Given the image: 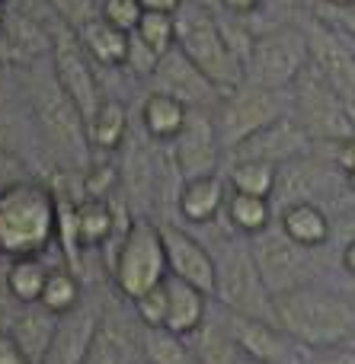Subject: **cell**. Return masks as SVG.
Here are the masks:
<instances>
[{"mask_svg": "<svg viewBox=\"0 0 355 364\" xmlns=\"http://www.w3.org/2000/svg\"><path fill=\"white\" fill-rule=\"evenodd\" d=\"M176 48L218 87V93L228 96L247 83L243 58L234 51L228 32L215 19L208 6L186 0L176 10Z\"/></svg>", "mask_w": 355, "mask_h": 364, "instance_id": "3957f363", "label": "cell"}, {"mask_svg": "<svg viewBox=\"0 0 355 364\" xmlns=\"http://www.w3.org/2000/svg\"><path fill=\"white\" fill-rule=\"evenodd\" d=\"M333 164H337L346 176L355 173V134L346 141H337V147H333Z\"/></svg>", "mask_w": 355, "mask_h": 364, "instance_id": "f35d334b", "label": "cell"}, {"mask_svg": "<svg viewBox=\"0 0 355 364\" xmlns=\"http://www.w3.org/2000/svg\"><path fill=\"white\" fill-rule=\"evenodd\" d=\"M279 227L295 240V243L304 246V250H314V246L327 243V240L333 237V224L317 201H298V205L282 208Z\"/></svg>", "mask_w": 355, "mask_h": 364, "instance_id": "cb8c5ba5", "label": "cell"}, {"mask_svg": "<svg viewBox=\"0 0 355 364\" xmlns=\"http://www.w3.org/2000/svg\"><path fill=\"white\" fill-rule=\"evenodd\" d=\"M141 348V339H134L122 323L115 320H100L93 336V346L83 364H134V355Z\"/></svg>", "mask_w": 355, "mask_h": 364, "instance_id": "484cf974", "label": "cell"}, {"mask_svg": "<svg viewBox=\"0 0 355 364\" xmlns=\"http://www.w3.org/2000/svg\"><path fill=\"white\" fill-rule=\"evenodd\" d=\"M170 269H166V250L160 227L151 220H132L119 243L112 262V278L115 288L134 301V297L147 294L151 288H157L160 282H166Z\"/></svg>", "mask_w": 355, "mask_h": 364, "instance_id": "52a82bcc", "label": "cell"}, {"mask_svg": "<svg viewBox=\"0 0 355 364\" xmlns=\"http://www.w3.org/2000/svg\"><path fill=\"white\" fill-rule=\"evenodd\" d=\"M90 141L96 151H119L128 132V112L119 100H102L100 109L87 119Z\"/></svg>", "mask_w": 355, "mask_h": 364, "instance_id": "f1b7e54d", "label": "cell"}, {"mask_svg": "<svg viewBox=\"0 0 355 364\" xmlns=\"http://www.w3.org/2000/svg\"><path fill=\"white\" fill-rule=\"evenodd\" d=\"M272 201L266 195H250V192H231L228 198V220L237 233L243 237H256L266 227H272Z\"/></svg>", "mask_w": 355, "mask_h": 364, "instance_id": "83f0119b", "label": "cell"}, {"mask_svg": "<svg viewBox=\"0 0 355 364\" xmlns=\"http://www.w3.org/2000/svg\"><path fill=\"white\" fill-rule=\"evenodd\" d=\"M282 115L279 90H263L253 83H243L234 93L221 96V112H218V138L224 151H234L240 141H247L253 132L266 128Z\"/></svg>", "mask_w": 355, "mask_h": 364, "instance_id": "9c48e42d", "label": "cell"}, {"mask_svg": "<svg viewBox=\"0 0 355 364\" xmlns=\"http://www.w3.org/2000/svg\"><path fill=\"white\" fill-rule=\"evenodd\" d=\"M132 304H134V314H138L141 326H151V329L164 326L166 323V282H160L157 288H151L147 294L134 297Z\"/></svg>", "mask_w": 355, "mask_h": 364, "instance_id": "e575fe53", "label": "cell"}, {"mask_svg": "<svg viewBox=\"0 0 355 364\" xmlns=\"http://www.w3.org/2000/svg\"><path fill=\"white\" fill-rule=\"evenodd\" d=\"M51 10L58 13V16L64 19V23L70 26V29H80L87 19H93V4L90 0H48Z\"/></svg>", "mask_w": 355, "mask_h": 364, "instance_id": "8d00e7d4", "label": "cell"}, {"mask_svg": "<svg viewBox=\"0 0 355 364\" xmlns=\"http://www.w3.org/2000/svg\"><path fill=\"white\" fill-rule=\"evenodd\" d=\"M320 4H324L327 10H333V6H349L352 0H320Z\"/></svg>", "mask_w": 355, "mask_h": 364, "instance_id": "7dc6e473", "label": "cell"}, {"mask_svg": "<svg viewBox=\"0 0 355 364\" xmlns=\"http://www.w3.org/2000/svg\"><path fill=\"white\" fill-rule=\"evenodd\" d=\"M160 237H164L170 275L179 278V282L196 284L198 291L215 297V256H211L192 233H186L183 227L160 224Z\"/></svg>", "mask_w": 355, "mask_h": 364, "instance_id": "5bb4252c", "label": "cell"}, {"mask_svg": "<svg viewBox=\"0 0 355 364\" xmlns=\"http://www.w3.org/2000/svg\"><path fill=\"white\" fill-rule=\"evenodd\" d=\"M23 48L13 42V36L6 29H0V64H13V61H23Z\"/></svg>", "mask_w": 355, "mask_h": 364, "instance_id": "60d3db41", "label": "cell"}, {"mask_svg": "<svg viewBox=\"0 0 355 364\" xmlns=\"http://www.w3.org/2000/svg\"><path fill=\"white\" fill-rule=\"evenodd\" d=\"M228 333L234 339L237 352L250 361L260 364H292V346L279 326L272 320H260V316H247V314H231L228 320Z\"/></svg>", "mask_w": 355, "mask_h": 364, "instance_id": "9a60e30c", "label": "cell"}, {"mask_svg": "<svg viewBox=\"0 0 355 364\" xmlns=\"http://www.w3.org/2000/svg\"><path fill=\"white\" fill-rule=\"evenodd\" d=\"M343 346H346V348H352V352H355V329H352V333H349V339H346V342H343Z\"/></svg>", "mask_w": 355, "mask_h": 364, "instance_id": "681fc988", "label": "cell"}, {"mask_svg": "<svg viewBox=\"0 0 355 364\" xmlns=\"http://www.w3.org/2000/svg\"><path fill=\"white\" fill-rule=\"evenodd\" d=\"M311 61V36L298 26H275L250 42L243 70L247 83L263 90H288Z\"/></svg>", "mask_w": 355, "mask_h": 364, "instance_id": "277c9868", "label": "cell"}, {"mask_svg": "<svg viewBox=\"0 0 355 364\" xmlns=\"http://www.w3.org/2000/svg\"><path fill=\"white\" fill-rule=\"evenodd\" d=\"M144 48H151L157 58H164L166 51L176 48V13H157V10H144L138 29H134Z\"/></svg>", "mask_w": 355, "mask_h": 364, "instance_id": "1f68e13d", "label": "cell"}, {"mask_svg": "<svg viewBox=\"0 0 355 364\" xmlns=\"http://www.w3.org/2000/svg\"><path fill=\"white\" fill-rule=\"evenodd\" d=\"M32 106H36V119L51 151L68 166L87 173L93 166V160H90L93 141H90L87 115L77 109V102L58 87V80H51L32 93Z\"/></svg>", "mask_w": 355, "mask_h": 364, "instance_id": "5b68a950", "label": "cell"}, {"mask_svg": "<svg viewBox=\"0 0 355 364\" xmlns=\"http://www.w3.org/2000/svg\"><path fill=\"white\" fill-rule=\"evenodd\" d=\"M141 352H144L147 364H196L189 346H183V336L170 333V329L157 326H144V336H141Z\"/></svg>", "mask_w": 355, "mask_h": 364, "instance_id": "4dcf8cb0", "label": "cell"}, {"mask_svg": "<svg viewBox=\"0 0 355 364\" xmlns=\"http://www.w3.org/2000/svg\"><path fill=\"white\" fill-rule=\"evenodd\" d=\"M0 364H36V361H29V355L13 339V333H0Z\"/></svg>", "mask_w": 355, "mask_h": 364, "instance_id": "74e56055", "label": "cell"}, {"mask_svg": "<svg viewBox=\"0 0 355 364\" xmlns=\"http://www.w3.org/2000/svg\"><path fill=\"white\" fill-rule=\"evenodd\" d=\"M343 265L355 275V240H346V246H343Z\"/></svg>", "mask_w": 355, "mask_h": 364, "instance_id": "f6af8a7d", "label": "cell"}, {"mask_svg": "<svg viewBox=\"0 0 355 364\" xmlns=\"http://www.w3.org/2000/svg\"><path fill=\"white\" fill-rule=\"evenodd\" d=\"M333 32H337V29H333ZM337 36H339V38H343V42H346V45H349V51H352V55H355V36H349V32H337Z\"/></svg>", "mask_w": 355, "mask_h": 364, "instance_id": "bcb514c9", "label": "cell"}, {"mask_svg": "<svg viewBox=\"0 0 355 364\" xmlns=\"http://www.w3.org/2000/svg\"><path fill=\"white\" fill-rule=\"evenodd\" d=\"M324 182H327V170L314 157L304 154V157H295L275 170V186H272L269 201L279 211L288 205H298V201H314Z\"/></svg>", "mask_w": 355, "mask_h": 364, "instance_id": "d6986e66", "label": "cell"}, {"mask_svg": "<svg viewBox=\"0 0 355 364\" xmlns=\"http://www.w3.org/2000/svg\"><path fill=\"white\" fill-rule=\"evenodd\" d=\"M6 19H10V13H6V4H4V0H0V29H4V26H6Z\"/></svg>", "mask_w": 355, "mask_h": 364, "instance_id": "c3c4849f", "label": "cell"}, {"mask_svg": "<svg viewBox=\"0 0 355 364\" xmlns=\"http://www.w3.org/2000/svg\"><path fill=\"white\" fill-rule=\"evenodd\" d=\"M237 364H260V361H250V358H243V361H237Z\"/></svg>", "mask_w": 355, "mask_h": 364, "instance_id": "f907efd6", "label": "cell"}, {"mask_svg": "<svg viewBox=\"0 0 355 364\" xmlns=\"http://www.w3.org/2000/svg\"><path fill=\"white\" fill-rule=\"evenodd\" d=\"M74 32L80 38L83 51L90 55V61L102 64V68H125L128 51H132V32H122L119 26H112L102 16L87 19Z\"/></svg>", "mask_w": 355, "mask_h": 364, "instance_id": "44dd1931", "label": "cell"}, {"mask_svg": "<svg viewBox=\"0 0 355 364\" xmlns=\"http://www.w3.org/2000/svg\"><path fill=\"white\" fill-rule=\"evenodd\" d=\"M45 282H48V269L38 262L36 256H19L10 262L4 278V288L13 294L16 304H38L42 301Z\"/></svg>", "mask_w": 355, "mask_h": 364, "instance_id": "f546056e", "label": "cell"}, {"mask_svg": "<svg viewBox=\"0 0 355 364\" xmlns=\"http://www.w3.org/2000/svg\"><path fill=\"white\" fill-rule=\"evenodd\" d=\"M154 77H157V87L164 93H173L176 100H183L186 106H208L218 93V87L183 55L179 48L166 51L164 58L154 68Z\"/></svg>", "mask_w": 355, "mask_h": 364, "instance_id": "ac0fdd59", "label": "cell"}, {"mask_svg": "<svg viewBox=\"0 0 355 364\" xmlns=\"http://www.w3.org/2000/svg\"><path fill=\"white\" fill-rule=\"evenodd\" d=\"M275 170L279 166L266 164V160H234L228 173V182L234 192H250V195H272L275 186Z\"/></svg>", "mask_w": 355, "mask_h": 364, "instance_id": "d6a6232c", "label": "cell"}, {"mask_svg": "<svg viewBox=\"0 0 355 364\" xmlns=\"http://www.w3.org/2000/svg\"><path fill=\"white\" fill-rule=\"evenodd\" d=\"M74 233L77 246L90 250V246H102L115 233V208L106 198H90L74 208Z\"/></svg>", "mask_w": 355, "mask_h": 364, "instance_id": "4316f807", "label": "cell"}, {"mask_svg": "<svg viewBox=\"0 0 355 364\" xmlns=\"http://www.w3.org/2000/svg\"><path fill=\"white\" fill-rule=\"evenodd\" d=\"M176 208L189 224H208V220H215L224 208V179L218 173L183 179V188L176 195Z\"/></svg>", "mask_w": 355, "mask_h": 364, "instance_id": "7402d4cb", "label": "cell"}, {"mask_svg": "<svg viewBox=\"0 0 355 364\" xmlns=\"http://www.w3.org/2000/svg\"><path fill=\"white\" fill-rule=\"evenodd\" d=\"M100 16L109 19L112 26H119L122 32H134L141 16H144V6H141V0H102Z\"/></svg>", "mask_w": 355, "mask_h": 364, "instance_id": "d590c367", "label": "cell"}, {"mask_svg": "<svg viewBox=\"0 0 355 364\" xmlns=\"http://www.w3.org/2000/svg\"><path fill=\"white\" fill-rule=\"evenodd\" d=\"M51 64H55V80L70 100L77 102L83 115H93L100 109V87H96L93 68H90V55L83 51L77 32L70 36V29H61L51 38Z\"/></svg>", "mask_w": 355, "mask_h": 364, "instance_id": "8fae6325", "label": "cell"}, {"mask_svg": "<svg viewBox=\"0 0 355 364\" xmlns=\"http://www.w3.org/2000/svg\"><path fill=\"white\" fill-rule=\"evenodd\" d=\"M173 144V166L183 179L211 176L218 173V157H221V138H218L215 115L208 112H189L183 132L170 141Z\"/></svg>", "mask_w": 355, "mask_h": 364, "instance_id": "7c38bea8", "label": "cell"}, {"mask_svg": "<svg viewBox=\"0 0 355 364\" xmlns=\"http://www.w3.org/2000/svg\"><path fill=\"white\" fill-rule=\"evenodd\" d=\"M96 326H100V314L93 307H87V304L58 316L55 336H51L38 364H83L90 355V346H93Z\"/></svg>", "mask_w": 355, "mask_h": 364, "instance_id": "2e32d148", "label": "cell"}, {"mask_svg": "<svg viewBox=\"0 0 355 364\" xmlns=\"http://www.w3.org/2000/svg\"><path fill=\"white\" fill-rule=\"evenodd\" d=\"M337 233H339V237H343V243H346V240H355V211L346 214V218H343V224L337 227Z\"/></svg>", "mask_w": 355, "mask_h": 364, "instance_id": "ee69618b", "label": "cell"}, {"mask_svg": "<svg viewBox=\"0 0 355 364\" xmlns=\"http://www.w3.org/2000/svg\"><path fill=\"white\" fill-rule=\"evenodd\" d=\"M186 119H189V106L164 90L147 93V100L141 102V125L154 141H173L183 132Z\"/></svg>", "mask_w": 355, "mask_h": 364, "instance_id": "d4e9b609", "label": "cell"}, {"mask_svg": "<svg viewBox=\"0 0 355 364\" xmlns=\"http://www.w3.org/2000/svg\"><path fill=\"white\" fill-rule=\"evenodd\" d=\"M205 320H208V294L198 291L196 284L166 275V323H164V329H170V333L186 339V336L196 333Z\"/></svg>", "mask_w": 355, "mask_h": 364, "instance_id": "ffe728a7", "label": "cell"}, {"mask_svg": "<svg viewBox=\"0 0 355 364\" xmlns=\"http://www.w3.org/2000/svg\"><path fill=\"white\" fill-rule=\"evenodd\" d=\"M215 297L231 314H247L260 320H272V294L263 282L250 243L224 240L221 252L215 256Z\"/></svg>", "mask_w": 355, "mask_h": 364, "instance_id": "8992f818", "label": "cell"}, {"mask_svg": "<svg viewBox=\"0 0 355 364\" xmlns=\"http://www.w3.org/2000/svg\"><path fill=\"white\" fill-rule=\"evenodd\" d=\"M186 0H141L144 10H157V13H176Z\"/></svg>", "mask_w": 355, "mask_h": 364, "instance_id": "b9f144b4", "label": "cell"}, {"mask_svg": "<svg viewBox=\"0 0 355 364\" xmlns=\"http://www.w3.org/2000/svg\"><path fill=\"white\" fill-rule=\"evenodd\" d=\"M314 138L307 134V128L298 122V115L282 112L275 122H269L266 128L253 132L247 141L234 147V160H266L272 166H282L295 157H304L311 151Z\"/></svg>", "mask_w": 355, "mask_h": 364, "instance_id": "4fadbf2b", "label": "cell"}, {"mask_svg": "<svg viewBox=\"0 0 355 364\" xmlns=\"http://www.w3.org/2000/svg\"><path fill=\"white\" fill-rule=\"evenodd\" d=\"M330 29L355 36V4H349V6H333V10H330Z\"/></svg>", "mask_w": 355, "mask_h": 364, "instance_id": "ab89813d", "label": "cell"}, {"mask_svg": "<svg viewBox=\"0 0 355 364\" xmlns=\"http://www.w3.org/2000/svg\"><path fill=\"white\" fill-rule=\"evenodd\" d=\"M272 314L275 326L307 348L343 346L355 329V301L314 284L272 294Z\"/></svg>", "mask_w": 355, "mask_h": 364, "instance_id": "6da1fadb", "label": "cell"}, {"mask_svg": "<svg viewBox=\"0 0 355 364\" xmlns=\"http://www.w3.org/2000/svg\"><path fill=\"white\" fill-rule=\"evenodd\" d=\"M311 58L324 70L330 87L337 90L339 102L346 106V112H349V119L355 125V55L349 51V45L333 29L330 32L320 29L311 36Z\"/></svg>", "mask_w": 355, "mask_h": 364, "instance_id": "e0dca14e", "label": "cell"}, {"mask_svg": "<svg viewBox=\"0 0 355 364\" xmlns=\"http://www.w3.org/2000/svg\"><path fill=\"white\" fill-rule=\"evenodd\" d=\"M221 4L231 13H253V10H260L263 0H221Z\"/></svg>", "mask_w": 355, "mask_h": 364, "instance_id": "7bdbcfd3", "label": "cell"}, {"mask_svg": "<svg viewBox=\"0 0 355 364\" xmlns=\"http://www.w3.org/2000/svg\"><path fill=\"white\" fill-rule=\"evenodd\" d=\"M58 233V195L38 182L0 188V252L10 259L38 256Z\"/></svg>", "mask_w": 355, "mask_h": 364, "instance_id": "7a4b0ae2", "label": "cell"}, {"mask_svg": "<svg viewBox=\"0 0 355 364\" xmlns=\"http://www.w3.org/2000/svg\"><path fill=\"white\" fill-rule=\"evenodd\" d=\"M38 304L55 316H64L80 307V282H77L74 272H61V269L48 272V282H45L42 301Z\"/></svg>", "mask_w": 355, "mask_h": 364, "instance_id": "836d02e7", "label": "cell"}, {"mask_svg": "<svg viewBox=\"0 0 355 364\" xmlns=\"http://www.w3.org/2000/svg\"><path fill=\"white\" fill-rule=\"evenodd\" d=\"M352 4H355V0H352Z\"/></svg>", "mask_w": 355, "mask_h": 364, "instance_id": "816d5d0a", "label": "cell"}, {"mask_svg": "<svg viewBox=\"0 0 355 364\" xmlns=\"http://www.w3.org/2000/svg\"><path fill=\"white\" fill-rule=\"evenodd\" d=\"M55 326H58V316L48 314L42 304H19V310H16V316H13L6 333H13V339L19 342V348L29 355V361L38 364L45 355V348H48L51 336H55Z\"/></svg>", "mask_w": 355, "mask_h": 364, "instance_id": "603a6c76", "label": "cell"}, {"mask_svg": "<svg viewBox=\"0 0 355 364\" xmlns=\"http://www.w3.org/2000/svg\"><path fill=\"white\" fill-rule=\"evenodd\" d=\"M295 90V112L298 122L307 128L314 141H346L355 134V125L346 112V106L339 102L337 90L330 87V80L324 77V70L317 68V61H307L304 70L298 74V80L292 83Z\"/></svg>", "mask_w": 355, "mask_h": 364, "instance_id": "ba28073f", "label": "cell"}, {"mask_svg": "<svg viewBox=\"0 0 355 364\" xmlns=\"http://www.w3.org/2000/svg\"><path fill=\"white\" fill-rule=\"evenodd\" d=\"M250 240H253L250 250H253L256 269H260L269 294H282V291L304 284V269H307L304 246L295 243L282 227H266L263 233H256Z\"/></svg>", "mask_w": 355, "mask_h": 364, "instance_id": "30bf717a", "label": "cell"}]
</instances>
